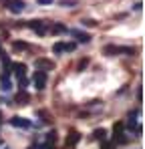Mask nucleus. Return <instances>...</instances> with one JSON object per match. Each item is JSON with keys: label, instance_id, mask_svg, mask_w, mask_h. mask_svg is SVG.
Segmentation results:
<instances>
[{"label": "nucleus", "instance_id": "obj_1", "mask_svg": "<svg viewBox=\"0 0 145 149\" xmlns=\"http://www.w3.org/2000/svg\"><path fill=\"white\" fill-rule=\"evenodd\" d=\"M28 28H32L36 34H45L47 32V22L45 20H28Z\"/></svg>", "mask_w": 145, "mask_h": 149}, {"label": "nucleus", "instance_id": "obj_2", "mask_svg": "<svg viewBox=\"0 0 145 149\" xmlns=\"http://www.w3.org/2000/svg\"><path fill=\"white\" fill-rule=\"evenodd\" d=\"M34 87H36L38 91H43V89L47 87V73H45V71H36V73H34Z\"/></svg>", "mask_w": 145, "mask_h": 149}, {"label": "nucleus", "instance_id": "obj_3", "mask_svg": "<svg viewBox=\"0 0 145 149\" xmlns=\"http://www.w3.org/2000/svg\"><path fill=\"white\" fill-rule=\"evenodd\" d=\"M4 4H6V6H8V10H10V12H14V14L22 12V8H24V2H22V0H4Z\"/></svg>", "mask_w": 145, "mask_h": 149}, {"label": "nucleus", "instance_id": "obj_4", "mask_svg": "<svg viewBox=\"0 0 145 149\" xmlns=\"http://www.w3.org/2000/svg\"><path fill=\"white\" fill-rule=\"evenodd\" d=\"M10 125H14V127H22V129H28V127H30V121H28V119H22V117H12V119H10Z\"/></svg>", "mask_w": 145, "mask_h": 149}, {"label": "nucleus", "instance_id": "obj_5", "mask_svg": "<svg viewBox=\"0 0 145 149\" xmlns=\"http://www.w3.org/2000/svg\"><path fill=\"white\" fill-rule=\"evenodd\" d=\"M10 67L14 69V73H16L18 79H22L24 73H26V65H24V63H14V65H10Z\"/></svg>", "mask_w": 145, "mask_h": 149}, {"label": "nucleus", "instance_id": "obj_6", "mask_svg": "<svg viewBox=\"0 0 145 149\" xmlns=\"http://www.w3.org/2000/svg\"><path fill=\"white\" fill-rule=\"evenodd\" d=\"M67 32L75 34V36L79 38V42H89V40H91V36H89L87 32H79V30H67Z\"/></svg>", "mask_w": 145, "mask_h": 149}, {"label": "nucleus", "instance_id": "obj_7", "mask_svg": "<svg viewBox=\"0 0 145 149\" xmlns=\"http://www.w3.org/2000/svg\"><path fill=\"white\" fill-rule=\"evenodd\" d=\"M79 139H81V135H79L77 131H71V135H69V139H67V145H69V147H75V145L79 143Z\"/></svg>", "mask_w": 145, "mask_h": 149}, {"label": "nucleus", "instance_id": "obj_8", "mask_svg": "<svg viewBox=\"0 0 145 149\" xmlns=\"http://www.w3.org/2000/svg\"><path fill=\"white\" fill-rule=\"evenodd\" d=\"M67 30H69L67 26H65V24H59V22L50 26V32H52V34H61V32H67Z\"/></svg>", "mask_w": 145, "mask_h": 149}, {"label": "nucleus", "instance_id": "obj_9", "mask_svg": "<svg viewBox=\"0 0 145 149\" xmlns=\"http://www.w3.org/2000/svg\"><path fill=\"white\" fill-rule=\"evenodd\" d=\"M16 101H18V105H26V103L30 101V97H28V93H26V91H20V93L16 95Z\"/></svg>", "mask_w": 145, "mask_h": 149}, {"label": "nucleus", "instance_id": "obj_10", "mask_svg": "<svg viewBox=\"0 0 145 149\" xmlns=\"http://www.w3.org/2000/svg\"><path fill=\"white\" fill-rule=\"evenodd\" d=\"M36 65H38V67H43V69H52V63L47 61V58H38V61H36Z\"/></svg>", "mask_w": 145, "mask_h": 149}, {"label": "nucleus", "instance_id": "obj_11", "mask_svg": "<svg viewBox=\"0 0 145 149\" xmlns=\"http://www.w3.org/2000/svg\"><path fill=\"white\" fill-rule=\"evenodd\" d=\"M93 135H95V139H101V141H105V137H107V131H105V129H97Z\"/></svg>", "mask_w": 145, "mask_h": 149}, {"label": "nucleus", "instance_id": "obj_12", "mask_svg": "<svg viewBox=\"0 0 145 149\" xmlns=\"http://www.w3.org/2000/svg\"><path fill=\"white\" fill-rule=\"evenodd\" d=\"M0 89H2V91H10V89H12V85H10V81L2 77V85H0Z\"/></svg>", "mask_w": 145, "mask_h": 149}, {"label": "nucleus", "instance_id": "obj_13", "mask_svg": "<svg viewBox=\"0 0 145 149\" xmlns=\"http://www.w3.org/2000/svg\"><path fill=\"white\" fill-rule=\"evenodd\" d=\"M75 49H77V45H75V42H63V50H67V52H72Z\"/></svg>", "mask_w": 145, "mask_h": 149}, {"label": "nucleus", "instance_id": "obj_14", "mask_svg": "<svg viewBox=\"0 0 145 149\" xmlns=\"http://www.w3.org/2000/svg\"><path fill=\"white\" fill-rule=\"evenodd\" d=\"M105 52H107V54H117V47H113V45H107V47H105Z\"/></svg>", "mask_w": 145, "mask_h": 149}, {"label": "nucleus", "instance_id": "obj_15", "mask_svg": "<svg viewBox=\"0 0 145 149\" xmlns=\"http://www.w3.org/2000/svg\"><path fill=\"white\" fill-rule=\"evenodd\" d=\"M59 4H61V6H75L77 0H59Z\"/></svg>", "mask_w": 145, "mask_h": 149}, {"label": "nucleus", "instance_id": "obj_16", "mask_svg": "<svg viewBox=\"0 0 145 149\" xmlns=\"http://www.w3.org/2000/svg\"><path fill=\"white\" fill-rule=\"evenodd\" d=\"M52 52H56V54H61V52H63V42H56V45L52 47Z\"/></svg>", "mask_w": 145, "mask_h": 149}, {"label": "nucleus", "instance_id": "obj_17", "mask_svg": "<svg viewBox=\"0 0 145 149\" xmlns=\"http://www.w3.org/2000/svg\"><path fill=\"white\" fill-rule=\"evenodd\" d=\"M47 141H48V143H54V141H56V133H48Z\"/></svg>", "mask_w": 145, "mask_h": 149}, {"label": "nucleus", "instance_id": "obj_18", "mask_svg": "<svg viewBox=\"0 0 145 149\" xmlns=\"http://www.w3.org/2000/svg\"><path fill=\"white\" fill-rule=\"evenodd\" d=\"M14 49H16V50H20V49H28V45H26V42H14Z\"/></svg>", "mask_w": 145, "mask_h": 149}, {"label": "nucleus", "instance_id": "obj_19", "mask_svg": "<svg viewBox=\"0 0 145 149\" xmlns=\"http://www.w3.org/2000/svg\"><path fill=\"white\" fill-rule=\"evenodd\" d=\"M83 24H87V26H95L97 22H95V20H91V18H87V20H83Z\"/></svg>", "mask_w": 145, "mask_h": 149}, {"label": "nucleus", "instance_id": "obj_20", "mask_svg": "<svg viewBox=\"0 0 145 149\" xmlns=\"http://www.w3.org/2000/svg\"><path fill=\"white\" fill-rule=\"evenodd\" d=\"M38 4H52V0H36Z\"/></svg>", "mask_w": 145, "mask_h": 149}, {"label": "nucleus", "instance_id": "obj_21", "mask_svg": "<svg viewBox=\"0 0 145 149\" xmlns=\"http://www.w3.org/2000/svg\"><path fill=\"white\" fill-rule=\"evenodd\" d=\"M0 119H2V115H0Z\"/></svg>", "mask_w": 145, "mask_h": 149}, {"label": "nucleus", "instance_id": "obj_22", "mask_svg": "<svg viewBox=\"0 0 145 149\" xmlns=\"http://www.w3.org/2000/svg\"><path fill=\"white\" fill-rule=\"evenodd\" d=\"M4 149H8V147H4Z\"/></svg>", "mask_w": 145, "mask_h": 149}]
</instances>
